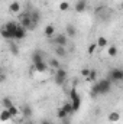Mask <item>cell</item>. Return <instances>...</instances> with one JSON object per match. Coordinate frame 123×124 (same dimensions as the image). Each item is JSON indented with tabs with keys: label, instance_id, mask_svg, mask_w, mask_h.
<instances>
[{
	"label": "cell",
	"instance_id": "21",
	"mask_svg": "<svg viewBox=\"0 0 123 124\" xmlns=\"http://www.w3.org/2000/svg\"><path fill=\"white\" fill-rule=\"evenodd\" d=\"M90 95H91L93 98H97V95H100V88H98V84L97 82H94L91 87V91H90Z\"/></svg>",
	"mask_w": 123,
	"mask_h": 124
},
{
	"label": "cell",
	"instance_id": "26",
	"mask_svg": "<svg viewBox=\"0 0 123 124\" xmlns=\"http://www.w3.org/2000/svg\"><path fill=\"white\" fill-rule=\"evenodd\" d=\"M1 105H3V108H9V107L13 105V102H12V100H10L9 97H4V98L1 100Z\"/></svg>",
	"mask_w": 123,
	"mask_h": 124
},
{
	"label": "cell",
	"instance_id": "5",
	"mask_svg": "<svg viewBox=\"0 0 123 124\" xmlns=\"http://www.w3.org/2000/svg\"><path fill=\"white\" fill-rule=\"evenodd\" d=\"M19 25H20V23H16V22H13V20H9V22L4 25V28L12 33V39H16V32H18Z\"/></svg>",
	"mask_w": 123,
	"mask_h": 124
},
{
	"label": "cell",
	"instance_id": "4",
	"mask_svg": "<svg viewBox=\"0 0 123 124\" xmlns=\"http://www.w3.org/2000/svg\"><path fill=\"white\" fill-rule=\"evenodd\" d=\"M109 78L112 82H122L123 81V69L122 68H112L109 71Z\"/></svg>",
	"mask_w": 123,
	"mask_h": 124
},
{
	"label": "cell",
	"instance_id": "34",
	"mask_svg": "<svg viewBox=\"0 0 123 124\" xmlns=\"http://www.w3.org/2000/svg\"><path fill=\"white\" fill-rule=\"evenodd\" d=\"M120 7H122V9H123V0H122V3H120Z\"/></svg>",
	"mask_w": 123,
	"mask_h": 124
},
{
	"label": "cell",
	"instance_id": "1",
	"mask_svg": "<svg viewBox=\"0 0 123 124\" xmlns=\"http://www.w3.org/2000/svg\"><path fill=\"white\" fill-rule=\"evenodd\" d=\"M19 19H20V25H22L26 31H33V29H36V25L32 22L31 13H28V12L19 13Z\"/></svg>",
	"mask_w": 123,
	"mask_h": 124
},
{
	"label": "cell",
	"instance_id": "20",
	"mask_svg": "<svg viewBox=\"0 0 123 124\" xmlns=\"http://www.w3.org/2000/svg\"><path fill=\"white\" fill-rule=\"evenodd\" d=\"M70 101H75V100H78V98H81L80 97V94L77 93V90H75V87H72L71 90H70Z\"/></svg>",
	"mask_w": 123,
	"mask_h": 124
},
{
	"label": "cell",
	"instance_id": "25",
	"mask_svg": "<svg viewBox=\"0 0 123 124\" xmlns=\"http://www.w3.org/2000/svg\"><path fill=\"white\" fill-rule=\"evenodd\" d=\"M107 55L109 56H116L117 55V46L116 45H112V46H109V49H107Z\"/></svg>",
	"mask_w": 123,
	"mask_h": 124
},
{
	"label": "cell",
	"instance_id": "16",
	"mask_svg": "<svg viewBox=\"0 0 123 124\" xmlns=\"http://www.w3.org/2000/svg\"><path fill=\"white\" fill-rule=\"evenodd\" d=\"M9 10L12 13H20V3L19 1H12V4L9 6Z\"/></svg>",
	"mask_w": 123,
	"mask_h": 124
},
{
	"label": "cell",
	"instance_id": "3",
	"mask_svg": "<svg viewBox=\"0 0 123 124\" xmlns=\"http://www.w3.org/2000/svg\"><path fill=\"white\" fill-rule=\"evenodd\" d=\"M67 78H68V72H67L64 68L57 69L55 74H54V79H55V84H57V85H64L65 81H67Z\"/></svg>",
	"mask_w": 123,
	"mask_h": 124
},
{
	"label": "cell",
	"instance_id": "30",
	"mask_svg": "<svg viewBox=\"0 0 123 124\" xmlns=\"http://www.w3.org/2000/svg\"><path fill=\"white\" fill-rule=\"evenodd\" d=\"M98 46H97V42H94V43H90V46H88V49H87V54L88 55H93L94 52H96V49H97Z\"/></svg>",
	"mask_w": 123,
	"mask_h": 124
},
{
	"label": "cell",
	"instance_id": "13",
	"mask_svg": "<svg viewBox=\"0 0 123 124\" xmlns=\"http://www.w3.org/2000/svg\"><path fill=\"white\" fill-rule=\"evenodd\" d=\"M44 35L46 38H52L55 35V26L54 25H46V28L44 29Z\"/></svg>",
	"mask_w": 123,
	"mask_h": 124
},
{
	"label": "cell",
	"instance_id": "24",
	"mask_svg": "<svg viewBox=\"0 0 123 124\" xmlns=\"http://www.w3.org/2000/svg\"><path fill=\"white\" fill-rule=\"evenodd\" d=\"M62 108H64V110L68 113V116H71L72 113H75V111H74V108H72V104H71V101H67V102L62 105Z\"/></svg>",
	"mask_w": 123,
	"mask_h": 124
},
{
	"label": "cell",
	"instance_id": "15",
	"mask_svg": "<svg viewBox=\"0 0 123 124\" xmlns=\"http://www.w3.org/2000/svg\"><path fill=\"white\" fill-rule=\"evenodd\" d=\"M55 55H57L58 58H65V56H67L65 46H55Z\"/></svg>",
	"mask_w": 123,
	"mask_h": 124
},
{
	"label": "cell",
	"instance_id": "14",
	"mask_svg": "<svg viewBox=\"0 0 123 124\" xmlns=\"http://www.w3.org/2000/svg\"><path fill=\"white\" fill-rule=\"evenodd\" d=\"M107 120H109L110 123H117V121L120 120V114H119L117 111H112V113L107 116Z\"/></svg>",
	"mask_w": 123,
	"mask_h": 124
},
{
	"label": "cell",
	"instance_id": "32",
	"mask_svg": "<svg viewBox=\"0 0 123 124\" xmlns=\"http://www.w3.org/2000/svg\"><path fill=\"white\" fill-rule=\"evenodd\" d=\"M10 51H12V52H13L15 55H18V46H16V45H15L13 42L10 43Z\"/></svg>",
	"mask_w": 123,
	"mask_h": 124
},
{
	"label": "cell",
	"instance_id": "18",
	"mask_svg": "<svg viewBox=\"0 0 123 124\" xmlns=\"http://www.w3.org/2000/svg\"><path fill=\"white\" fill-rule=\"evenodd\" d=\"M57 117H58V120H62V121H64V120H67L70 116H68V113L61 107V108H58V111H57Z\"/></svg>",
	"mask_w": 123,
	"mask_h": 124
},
{
	"label": "cell",
	"instance_id": "19",
	"mask_svg": "<svg viewBox=\"0 0 123 124\" xmlns=\"http://www.w3.org/2000/svg\"><path fill=\"white\" fill-rule=\"evenodd\" d=\"M107 43H109V40H107L104 36H100V38H97V46H98V48L104 49V48L107 46Z\"/></svg>",
	"mask_w": 123,
	"mask_h": 124
},
{
	"label": "cell",
	"instance_id": "10",
	"mask_svg": "<svg viewBox=\"0 0 123 124\" xmlns=\"http://www.w3.org/2000/svg\"><path fill=\"white\" fill-rule=\"evenodd\" d=\"M65 35H67L70 39L75 38V36H77V29H75V26H74V25H67V26H65Z\"/></svg>",
	"mask_w": 123,
	"mask_h": 124
},
{
	"label": "cell",
	"instance_id": "7",
	"mask_svg": "<svg viewBox=\"0 0 123 124\" xmlns=\"http://www.w3.org/2000/svg\"><path fill=\"white\" fill-rule=\"evenodd\" d=\"M87 9V0H77V3L74 4V10L77 13H84Z\"/></svg>",
	"mask_w": 123,
	"mask_h": 124
},
{
	"label": "cell",
	"instance_id": "2",
	"mask_svg": "<svg viewBox=\"0 0 123 124\" xmlns=\"http://www.w3.org/2000/svg\"><path fill=\"white\" fill-rule=\"evenodd\" d=\"M97 84H98V88H100V95H106V94H109L112 91V85H113V82H112V79L107 77V78H103V79H100V81H97Z\"/></svg>",
	"mask_w": 123,
	"mask_h": 124
},
{
	"label": "cell",
	"instance_id": "31",
	"mask_svg": "<svg viewBox=\"0 0 123 124\" xmlns=\"http://www.w3.org/2000/svg\"><path fill=\"white\" fill-rule=\"evenodd\" d=\"M90 71H91V69H88V68H83L80 74H81V77H83V78H86V79H87V78H88V75H90Z\"/></svg>",
	"mask_w": 123,
	"mask_h": 124
},
{
	"label": "cell",
	"instance_id": "33",
	"mask_svg": "<svg viewBox=\"0 0 123 124\" xmlns=\"http://www.w3.org/2000/svg\"><path fill=\"white\" fill-rule=\"evenodd\" d=\"M41 124H52V123H51L49 120H42V121H41Z\"/></svg>",
	"mask_w": 123,
	"mask_h": 124
},
{
	"label": "cell",
	"instance_id": "22",
	"mask_svg": "<svg viewBox=\"0 0 123 124\" xmlns=\"http://www.w3.org/2000/svg\"><path fill=\"white\" fill-rule=\"evenodd\" d=\"M31 17H32V22L38 26V23H39V20H41V13H39L38 10H33L31 13Z\"/></svg>",
	"mask_w": 123,
	"mask_h": 124
},
{
	"label": "cell",
	"instance_id": "35",
	"mask_svg": "<svg viewBox=\"0 0 123 124\" xmlns=\"http://www.w3.org/2000/svg\"><path fill=\"white\" fill-rule=\"evenodd\" d=\"M26 124H32V123H31V121H29V123H26Z\"/></svg>",
	"mask_w": 123,
	"mask_h": 124
},
{
	"label": "cell",
	"instance_id": "11",
	"mask_svg": "<svg viewBox=\"0 0 123 124\" xmlns=\"http://www.w3.org/2000/svg\"><path fill=\"white\" fill-rule=\"evenodd\" d=\"M20 113H22L23 118H31L32 117V108L28 105V104H25V105L20 107Z\"/></svg>",
	"mask_w": 123,
	"mask_h": 124
},
{
	"label": "cell",
	"instance_id": "8",
	"mask_svg": "<svg viewBox=\"0 0 123 124\" xmlns=\"http://www.w3.org/2000/svg\"><path fill=\"white\" fill-rule=\"evenodd\" d=\"M44 54H42V51H39V49H36L33 54H32V62H33V65L35 63H39V62H44Z\"/></svg>",
	"mask_w": 123,
	"mask_h": 124
},
{
	"label": "cell",
	"instance_id": "9",
	"mask_svg": "<svg viewBox=\"0 0 123 124\" xmlns=\"http://www.w3.org/2000/svg\"><path fill=\"white\" fill-rule=\"evenodd\" d=\"M48 66H49V65H48V62H39V63H35V65H33V68H35V71H36V72H39V74H42V72H46V71H48Z\"/></svg>",
	"mask_w": 123,
	"mask_h": 124
},
{
	"label": "cell",
	"instance_id": "12",
	"mask_svg": "<svg viewBox=\"0 0 123 124\" xmlns=\"http://www.w3.org/2000/svg\"><path fill=\"white\" fill-rule=\"evenodd\" d=\"M25 38H26V29H25L22 25H19L18 32H16V40H22V39H25Z\"/></svg>",
	"mask_w": 123,
	"mask_h": 124
},
{
	"label": "cell",
	"instance_id": "6",
	"mask_svg": "<svg viewBox=\"0 0 123 124\" xmlns=\"http://www.w3.org/2000/svg\"><path fill=\"white\" fill-rule=\"evenodd\" d=\"M54 43L57 46H67L68 43V36L65 33H58L55 38H54Z\"/></svg>",
	"mask_w": 123,
	"mask_h": 124
},
{
	"label": "cell",
	"instance_id": "23",
	"mask_svg": "<svg viewBox=\"0 0 123 124\" xmlns=\"http://www.w3.org/2000/svg\"><path fill=\"white\" fill-rule=\"evenodd\" d=\"M48 65H49L51 68H54L55 71L61 68V63H60V61H58V59H55V58H52V59H49V61H48Z\"/></svg>",
	"mask_w": 123,
	"mask_h": 124
},
{
	"label": "cell",
	"instance_id": "28",
	"mask_svg": "<svg viewBox=\"0 0 123 124\" xmlns=\"http://www.w3.org/2000/svg\"><path fill=\"white\" fill-rule=\"evenodd\" d=\"M96 78H97V71H96V69H91V71H90V75H88V78H87V81L94 84V82H96Z\"/></svg>",
	"mask_w": 123,
	"mask_h": 124
},
{
	"label": "cell",
	"instance_id": "29",
	"mask_svg": "<svg viewBox=\"0 0 123 124\" xmlns=\"http://www.w3.org/2000/svg\"><path fill=\"white\" fill-rule=\"evenodd\" d=\"M58 9H60L61 12H67V10H70V3H68V1H61V3L58 4Z\"/></svg>",
	"mask_w": 123,
	"mask_h": 124
},
{
	"label": "cell",
	"instance_id": "27",
	"mask_svg": "<svg viewBox=\"0 0 123 124\" xmlns=\"http://www.w3.org/2000/svg\"><path fill=\"white\" fill-rule=\"evenodd\" d=\"M1 36H3L4 39H7V40H13V39H12V33L7 31V29H6L4 26L1 28Z\"/></svg>",
	"mask_w": 123,
	"mask_h": 124
},
{
	"label": "cell",
	"instance_id": "17",
	"mask_svg": "<svg viewBox=\"0 0 123 124\" xmlns=\"http://www.w3.org/2000/svg\"><path fill=\"white\" fill-rule=\"evenodd\" d=\"M0 118H1V121L4 123V121L12 120L13 117H12V114L9 113V110H7V108H3V110H1V117H0Z\"/></svg>",
	"mask_w": 123,
	"mask_h": 124
}]
</instances>
